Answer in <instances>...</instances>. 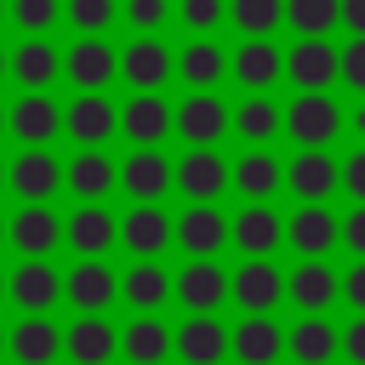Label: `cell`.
<instances>
[{"label":"cell","instance_id":"cell-15","mask_svg":"<svg viewBox=\"0 0 365 365\" xmlns=\"http://www.w3.org/2000/svg\"><path fill=\"white\" fill-rule=\"evenodd\" d=\"M228 348H234V331L217 314H188L177 325V359L182 365H222Z\"/></svg>","mask_w":365,"mask_h":365},{"label":"cell","instance_id":"cell-50","mask_svg":"<svg viewBox=\"0 0 365 365\" xmlns=\"http://www.w3.org/2000/svg\"><path fill=\"white\" fill-rule=\"evenodd\" d=\"M6 297H11V274L0 268V302H6Z\"/></svg>","mask_w":365,"mask_h":365},{"label":"cell","instance_id":"cell-34","mask_svg":"<svg viewBox=\"0 0 365 365\" xmlns=\"http://www.w3.org/2000/svg\"><path fill=\"white\" fill-rule=\"evenodd\" d=\"M228 63H234V57H228L217 40H188V46L177 51V74L188 80V91H217V80L234 74Z\"/></svg>","mask_w":365,"mask_h":365},{"label":"cell","instance_id":"cell-3","mask_svg":"<svg viewBox=\"0 0 365 365\" xmlns=\"http://www.w3.org/2000/svg\"><path fill=\"white\" fill-rule=\"evenodd\" d=\"M234 131V108L217 97V91H188L177 103V137L188 148H217L222 137Z\"/></svg>","mask_w":365,"mask_h":365},{"label":"cell","instance_id":"cell-18","mask_svg":"<svg viewBox=\"0 0 365 365\" xmlns=\"http://www.w3.org/2000/svg\"><path fill=\"white\" fill-rule=\"evenodd\" d=\"M57 188H63V160H57L51 148H23V154L11 160V194H17L23 205H46Z\"/></svg>","mask_w":365,"mask_h":365},{"label":"cell","instance_id":"cell-51","mask_svg":"<svg viewBox=\"0 0 365 365\" xmlns=\"http://www.w3.org/2000/svg\"><path fill=\"white\" fill-rule=\"evenodd\" d=\"M6 74H11V51H0V80H6Z\"/></svg>","mask_w":365,"mask_h":365},{"label":"cell","instance_id":"cell-4","mask_svg":"<svg viewBox=\"0 0 365 365\" xmlns=\"http://www.w3.org/2000/svg\"><path fill=\"white\" fill-rule=\"evenodd\" d=\"M285 188L297 194V205H325L342 188V165L331 160V148H297L285 160Z\"/></svg>","mask_w":365,"mask_h":365},{"label":"cell","instance_id":"cell-48","mask_svg":"<svg viewBox=\"0 0 365 365\" xmlns=\"http://www.w3.org/2000/svg\"><path fill=\"white\" fill-rule=\"evenodd\" d=\"M342 23H348L354 34H365V0H342Z\"/></svg>","mask_w":365,"mask_h":365},{"label":"cell","instance_id":"cell-20","mask_svg":"<svg viewBox=\"0 0 365 365\" xmlns=\"http://www.w3.org/2000/svg\"><path fill=\"white\" fill-rule=\"evenodd\" d=\"M6 240L17 245V257H51L63 245V217L51 205H17V217L6 222Z\"/></svg>","mask_w":365,"mask_h":365},{"label":"cell","instance_id":"cell-38","mask_svg":"<svg viewBox=\"0 0 365 365\" xmlns=\"http://www.w3.org/2000/svg\"><path fill=\"white\" fill-rule=\"evenodd\" d=\"M228 23L245 40H274V29L285 23V0H228Z\"/></svg>","mask_w":365,"mask_h":365},{"label":"cell","instance_id":"cell-39","mask_svg":"<svg viewBox=\"0 0 365 365\" xmlns=\"http://www.w3.org/2000/svg\"><path fill=\"white\" fill-rule=\"evenodd\" d=\"M177 23L194 40H211V29L228 23V0H177Z\"/></svg>","mask_w":365,"mask_h":365},{"label":"cell","instance_id":"cell-44","mask_svg":"<svg viewBox=\"0 0 365 365\" xmlns=\"http://www.w3.org/2000/svg\"><path fill=\"white\" fill-rule=\"evenodd\" d=\"M342 188L354 194V205H365V143L342 160Z\"/></svg>","mask_w":365,"mask_h":365},{"label":"cell","instance_id":"cell-35","mask_svg":"<svg viewBox=\"0 0 365 365\" xmlns=\"http://www.w3.org/2000/svg\"><path fill=\"white\" fill-rule=\"evenodd\" d=\"M228 68H234V80H240L245 91H268V86L285 74V51H279L274 40H245Z\"/></svg>","mask_w":365,"mask_h":365},{"label":"cell","instance_id":"cell-16","mask_svg":"<svg viewBox=\"0 0 365 365\" xmlns=\"http://www.w3.org/2000/svg\"><path fill=\"white\" fill-rule=\"evenodd\" d=\"M171 74H177V57H171L154 34H137V40L120 51V80H125L131 91H160Z\"/></svg>","mask_w":365,"mask_h":365},{"label":"cell","instance_id":"cell-27","mask_svg":"<svg viewBox=\"0 0 365 365\" xmlns=\"http://www.w3.org/2000/svg\"><path fill=\"white\" fill-rule=\"evenodd\" d=\"M285 354L297 365H331L342 354V331L325 319V314H302L291 331H285Z\"/></svg>","mask_w":365,"mask_h":365},{"label":"cell","instance_id":"cell-9","mask_svg":"<svg viewBox=\"0 0 365 365\" xmlns=\"http://www.w3.org/2000/svg\"><path fill=\"white\" fill-rule=\"evenodd\" d=\"M234 302L240 314H274L285 302V268H274V257H245L234 268Z\"/></svg>","mask_w":365,"mask_h":365},{"label":"cell","instance_id":"cell-56","mask_svg":"<svg viewBox=\"0 0 365 365\" xmlns=\"http://www.w3.org/2000/svg\"><path fill=\"white\" fill-rule=\"evenodd\" d=\"M0 245H6V217H0Z\"/></svg>","mask_w":365,"mask_h":365},{"label":"cell","instance_id":"cell-54","mask_svg":"<svg viewBox=\"0 0 365 365\" xmlns=\"http://www.w3.org/2000/svg\"><path fill=\"white\" fill-rule=\"evenodd\" d=\"M6 342H11V331H6V325H0V359H6Z\"/></svg>","mask_w":365,"mask_h":365},{"label":"cell","instance_id":"cell-25","mask_svg":"<svg viewBox=\"0 0 365 365\" xmlns=\"http://www.w3.org/2000/svg\"><path fill=\"white\" fill-rule=\"evenodd\" d=\"M177 240V217H165V205H131L120 217V245L137 257H160Z\"/></svg>","mask_w":365,"mask_h":365},{"label":"cell","instance_id":"cell-41","mask_svg":"<svg viewBox=\"0 0 365 365\" xmlns=\"http://www.w3.org/2000/svg\"><path fill=\"white\" fill-rule=\"evenodd\" d=\"M63 17L80 29V34H103L114 23V0H63Z\"/></svg>","mask_w":365,"mask_h":365},{"label":"cell","instance_id":"cell-32","mask_svg":"<svg viewBox=\"0 0 365 365\" xmlns=\"http://www.w3.org/2000/svg\"><path fill=\"white\" fill-rule=\"evenodd\" d=\"M57 74H63V51H57L46 34H29V40L11 51V80H17L23 91H46Z\"/></svg>","mask_w":365,"mask_h":365},{"label":"cell","instance_id":"cell-1","mask_svg":"<svg viewBox=\"0 0 365 365\" xmlns=\"http://www.w3.org/2000/svg\"><path fill=\"white\" fill-rule=\"evenodd\" d=\"M342 120L348 114L336 108L331 91H297L291 108H285V131H291L297 148H331V137L342 131Z\"/></svg>","mask_w":365,"mask_h":365},{"label":"cell","instance_id":"cell-49","mask_svg":"<svg viewBox=\"0 0 365 365\" xmlns=\"http://www.w3.org/2000/svg\"><path fill=\"white\" fill-rule=\"evenodd\" d=\"M354 137H365V97H359V108H348V120H342Z\"/></svg>","mask_w":365,"mask_h":365},{"label":"cell","instance_id":"cell-14","mask_svg":"<svg viewBox=\"0 0 365 365\" xmlns=\"http://www.w3.org/2000/svg\"><path fill=\"white\" fill-rule=\"evenodd\" d=\"M63 297H68L80 314H103V308L120 297V274H114L103 257H80V262L63 274Z\"/></svg>","mask_w":365,"mask_h":365},{"label":"cell","instance_id":"cell-11","mask_svg":"<svg viewBox=\"0 0 365 365\" xmlns=\"http://www.w3.org/2000/svg\"><path fill=\"white\" fill-rule=\"evenodd\" d=\"M63 131H68L80 148H103V143L120 131V108H114V97H103V91H80V97L63 108Z\"/></svg>","mask_w":365,"mask_h":365},{"label":"cell","instance_id":"cell-12","mask_svg":"<svg viewBox=\"0 0 365 365\" xmlns=\"http://www.w3.org/2000/svg\"><path fill=\"white\" fill-rule=\"evenodd\" d=\"M120 131H125L137 148H160V143L177 131V108H171L160 91H131V103L120 108Z\"/></svg>","mask_w":365,"mask_h":365},{"label":"cell","instance_id":"cell-43","mask_svg":"<svg viewBox=\"0 0 365 365\" xmlns=\"http://www.w3.org/2000/svg\"><path fill=\"white\" fill-rule=\"evenodd\" d=\"M342 86H354V91L365 97V34H354V40L342 46Z\"/></svg>","mask_w":365,"mask_h":365},{"label":"cell","instance_id":"cell-40","mask_svg":"<svg viewBox=\"0 0 365 365\" xmlns=\"http://www.w3.org/2000/svg\"><path fill=\"white\" fill-rule=\"evenodd\" d=\"M57 17H63V0H11V23L23 34H46Z\"/></svg>","mask_w":365,"mask_h":365},{"label":"cell","instance_id":"cell-47","mask_svg":"<svg viewBox=\"0 0 365 365\" xmlns=\"http://www.w3.org/2000/svg\"><path fill=\"white\" fill-rule=\"evenodd\" d=\"M342 354H348V365H365V314L348 319V331H342Z\"/></svg>","mask_w":365,"mask_h":365},{"label":"cell","instance_id":"cell-22","mask_svg":"<svg viewBox=\"0 0 365 365\" xmlns=\"http://www.w3.org/2000/svg\"><path fill=\"white\" fill-rule=\"evenodd\" d=\"M177 245L188 257H217L222 245H234V217H222L217 205H188L177 217Z\"/></svg>","mask_w":365,"mask_h":365},{"label":"cell","instance_id":"cell-17","mask_svg":"<svg viewBox=\"0 0 365 365\" xmlns=\"http://www.w3.org/2000/svg\"><path fill=\"white\" fill-rule=\"evenodd\" d=\"M6 114H11V137H17L23 148H46V143L63 131V103L46 97V91H23Z\"/></svg>","mask_w":365,"mask_h":365},{"label":"cell","instance_id":"cell-42","mask_svg":"<svg viewBox=\"0 0 365 365\" xmlns=\"http://www.w3.org/2000/svg\"><path fill=\"white\" fill-rule=\"evenodd\" d=\"M120 11H125V23H131L137 34H154V29L171 17V0H125Z\"/></svg>","mask_w":365,"mask_h":365},{"label":"cell","instance_id":"cell-21","mask_svg":"<svg viewBox=\"0 0 365 365\" xmlns=\"http://www.w3.org/2000/svg\"><path fill=\"white\" fill-rule=\"evenodd\" d=\"M63 240H68V251H80V257H103V251H114V240H120V217H114L108 205H74V211L63 217Z\"/></svg>","mask_w":365,"mask_h":365},{"label":"cell","instance_id":"cell-28","mask_svg":"<svg viewBox=\"0 0 365 365\" xmlns=\"http://www.w3.org/2000/svg\"><path fill=\"white\" fill-rule=\"evenodd\" d=\"M6 354H11L17 365H51V359L63 354V325L46 319V314H23V319L11 325Z\"/></svg>","mask_w":365,"mask_h":365},{"label":"cell","instance_id":"cell-46","mask_svg":"<svg viewBox=\"0 0 365 365\" xmlns=\"http://www.w3.org/2000/svg\"><path fill=\"white\" fill-rule=\"evenodd\" d=\"M342 245H348L354 257H365V205H354V211L342 217Z\"/></svg>","mask_w":365,"mask_h":365},{"label":"cell","instance_id":"cell-31","mask_svg":"<svg viewBox=\"0 0 365 365\" xmlns=\"http://www.w3.org/2000/svg\"><path fill=\"white\" fill-rule=\"evenodd\" d=\"M234 188L245 194V205H268L279 188H285V165L268 154V148H245L234 160Z\"/></svg>","mask_w":365,"mask_h":365},{"label":"cell","instance_id":"cell-23","mask_svg":"<svg viewBox=\"0 0 365 365\" xmlns=\"http://www.w3.org/2000/svg\"><path fill=\"white\" fill-rule=\"evenodd\" d=\"M57 297H63V274L46 257H23L11 268V302H17V314H51Z\"/></svg>","mask_w":365,"mask_h":365},{"label":"cell","instance_id":"cell-52","mask_svg":"<svg viewBox=\"0 0 365 365\" xmlns=\"http://www.w3.org/2000/svg\"><path fill=\"white\" fill-rule=\"evenodd\" d=\"M0 188H11V165L6 160H0Z\"/></svg>","mask_w":365,"mask_h":365},{"label":"cell","instance_id":"cell-29","mask_svg":"<svg viewBox=\"0 0 365 365\" xmlns=\"http://www.w3.org/2000/svg\"><path fill=\"white\" fill-rule=\"evenodd\" d=\"M120 354L131 365H165L177 354V331H165L160 314H137L125 331H120Z\"/></svg>","mask_w":365,"mask_h":365},{"label":"cell","instance_id":"cell-30","mask_svg":"<svg viewBox=\"0 0 365 365\" xmlns=\"http://www.w3.org/2000/svg\"><path fill=\"white\" fill-rule=\"evenodd\" d=\"M240 365H274L279 354H285V331H279V319L274 314H245L240 325H234V348H228Z\"/></svg>","mask_w":365,"mask_h":365},{"label":"cell","instance_id":"cell-6","mask_svg":"<svg viewBox=\"0 0 365 365\" xmlns=\"http://www.w3.org/2000/svg\"><path fill=\"white\" fill-rule=\"evenodd\" d=\"M63 74H68V86H80V91H103V86H114V74H120V51H114L103 34H80V40L63 51Z\"/></svg>","mask_w":365,"mask_h":365},{"label":"cell","instance_id":"cell-8","mask_svg":"<svg viewBox=\"0 0 365 365\" xmlns=\"http://www.w3.org/2000/svg\"><path fill=\"white\" fill-rule=\"evenodd\" d=\"M177 188L188 194V205H217V194L234 188V165L217 148H188L177 160Z\"/></svg>","mask_w":365,"mask_h":365},{"label":"cell","instance_id":"cell-55","mask_svg":"<svg viewBox=\"0 0 365 365\" xmlns=\"http://www.w3.org/2000/svg\"><path fill=\"white\" fill-rule=\"evenodd\" d=\"M6 17H11V0H0V23H6Z\"/></svg>","mask_w":365,"mask_h":365},{"label":"cell","instance_id":"cell-37","mask_svg":"<svg viewBox=\"0 0 365 365\" xmlns=\"http://www.w3.org/2000/svg\"><path fill=\"white\" fill-rule=\"evenodd\" d=\"M285 23L297 29V40H331V29L342 23V0H285Z\"/></svg>","mask_w":365,"mask_h":365},{"label":"cell","instance_id":"cell-45","mask_svg":"<svg viewBox=\"0 0 365 365\" xmlns=\"http://www.w3.org/2000/svg\"><path fill=\"white\" fill-rule=\"evenodd\" d=\"M342 302H348L354 314H365V257H359V262L342 274Z\"/></svg>","mask_w":365,"mask_h":365},{"label":"cell","instance_id":"cell-19","mask_svg":"<svg viewBox=\"0 0 365 365\" xmlns=\"http://www.w3.org/2000/svg\"><path fill=\"white\" fill-rule=\"evenodd\" d=\"M63 188L80 194V205H103V194L120 188V165H114V154H103V148H80V154L63 165Z\"/></svg>","mask_w":365,"mask_h":365},{"label":"cell","instance_id":"cell-2","mask_svg":"<svg viewBox=\"0 0 365 365\" xmlns=\"http://www.w3.org/2000/svg\"><path fill=\"white\" fill-rule=\"evenodd\" d=\"M177 302L188 314H217L222 302H234V274L217 257H188L177 268Z\"/></svg>","mask_w":365,"mask_h":365},{"label":"cell","instance_id":"cell-10","mask_svg":"<svg viewBox=\"0 0 365 365\" xmlns=\"http://www.w3.org/2000/svg\"><path fill=\"white\" fill-rule=\"evenodd\" d=\"M336 297H342V274H336L325 257H302V262L285 274V302L302 308V314H325Z\"/></svg>","mask_w":365,"mask_h":365},{"label":"cell","instance_id":"cell-5","mask_svg":"<svg viewBox=\"0 0 365 365\" xmlns=\"http://www.w3.org/2000/svg\"><path fill=\"white\" fill-rule=\"evenodd\" d=\"M120 188L137 200V205H160L171 188H177V165L160 154V148H131L120 160Z\"/></svg>","mask_w":365,"mask_h":365},{"label":"cell","instance_id":"cell-53","mask_svg":"<svg viewBox=\"0 0 365 365\" xmlns=\"http://www.w3.org/2000/svg\"><path fill=\"white\" fill-rule=\"evenodd\" d=\"M6 131H11V114H6V108H0V137H6Z\"/></svg>","mask_w":365,"mask_h":365},{"label":"cell","instance_id":"cell-7","mask_svg":"<svg viewBox=\"0 0 365 365\" xmlns=\"http://www.w3.org/2000/svg\"><path fill=\"white\" fill-rule=\"evenodd\" d=\"M285 80L297 91H331L342 80V51L331 40H297L285 51Z\"/></svg>","mask_w":365,"mask_h":365},{"label":"cell","instance_id":"cell-24","mask_svg":"<svg viewBox=\"0 0 365 365\" xmlns=\"http://www.w3.org/2000/svg\"><path fill=\"white\" fill-rule=\"evenodd\" d=\"M120 297H125L137 314H160V308L177 297V274H165L160 257H137V262L120 274Z\"/></svg>","mask_w":365,"mask_h":365},{"label":"cell","instance_id":"cell-13","mask_svg":"<svg viewBox=\"0 0 365 365\" xmlns=\"http://www.w3.org/2000/svg\"><path fill=\"white\" fill-rule=\"evenodd\" d=\"M285 245L297 257H325L331 245H342V217L331 205H297L285 217Z\"/></svg>","mask_w":365,"mask_h":365},{"label":"cell","instance_id":"cell-26","mask_svg":"<svg viewBox=\"0 0 365 365\" xmlns=\"http://www.w3.org/2000/svg\"><path fill=\"white\" fill-rule=\"evenodd\" d=\"M63 354H68L74 365H108V359L120 354V331H114V319H103V314H80V319L63 331Z\"/></svg>","mask_w":365,"mask_h":365},{"label":"cell","instance_id":"cell-33","mask_svg":"<svg viewBox=\"0 0 365 365\" xmlns=\"http://www.w3.org/2000/svg\"><path fill=\"white\" fill-rule=\"evenodd\" d=\"M234 245H240L245 257H274V251L285 245V217H279L274 205H245V211L234 217Z\"/></svg>","mask_w":365,"mask_h":365},{"label":"cell","instance_id":"cell-36","mask_svg":"<svg viewBox=\"0 0 365 365\" xmlns=\"http://www.w3.org/2000/svg\"><path fill=\"white\" fill-rule=\"evenodd\" d=\"M234 131L245 137V148H268L285 131V108H274L268 91H245V103L234 108Z\"/></svg>","mask_w":365,"mask_h":365}]
</instances>
